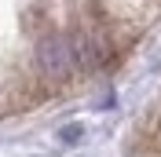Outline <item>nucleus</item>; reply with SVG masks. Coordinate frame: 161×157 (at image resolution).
Masks as SVG:
<instances>
[{
	"label": "nucleus",
	"mask_w": 161,
	"mask_h": 157,
	"mask_svg": "<svg viewBox=\"0 0 161 157\" xmlns=\"http://www.w3.org/2000/svg\"><path fill=\"white\" fill-rule=\"evenodd\" d=\"M37 66L44 69V77L51 80H62L77 69V51H73V40L70 37H59L51 33L37 44Z\"/></svg>",
	"instance_id": "nucleus-1"
},
{
	"label": "nucleus",
	"mask_w": 161,
	"mask_h": 157,
	"mask_svg": "<svg viewBox=\"0 0 161 157\" xmlns=\"http://www.w3.org/2000/svg\"><path fill=\"white\" fill-rule=\"evenodd\" d=\"M80 132H84L80 124H66V128L59 132V139H62V143H80Z\"/></svg>",
	"instance_id": "nucleus-2"
}]
</instances>
